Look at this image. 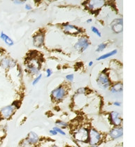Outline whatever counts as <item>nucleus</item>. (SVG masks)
Segmentation results:
<instances>
[{"label": "nucleus", "instance_id": "3", "mask_svg": "<svg viewBox=\"0 0 135 147\" xmlns=\"http://www.w3.org/2000/svg\"><path fill=\"white\" fill-rule=\"evenodd\" d=\"M101 140V135L95 129H90L89 131L88 142L91 146H97Z\"/></svg>", "mask_w": 135, "mask_h": 147}, {"label": "nucleus", "instance_id": "29", "mask_svg": "<svg viewBox=\"0 0 135 147\" xmlns=\"http://www.w3.org/2000/svg\"><path fill=\"white\" fill-rule=\"evenodd\" d=\"M114 105L116 107H120L121 106V103L119 102H114Z\"/></svg>", "mask_w": 135, "mask_h": 147}, {"label": "nucleus", "instance_id": "11", "mask_svg": "<svg viewBox=\"0 0 135 147\" xmlns=\"http://www.w3.org/2000/svg\"><path fill=\"white\" fill-rule=\"evenodd\" d=\"M105 4V1L102 0H93V1H89L87 2V7L89 9L93 11H97L98 9H101L103 6Z\"/></svg>", "mask_w": 135, "mask_h": 147}, {"label": "nucleus", "instance_id": "12", "mask_svg": "<svg viewBox=\"0 0 135 147\" xmlns=\"http://www.w3.org/2000/svg\"><path fill=\"white\" fill-rule=\"evenodd\" d=\"M16 65V62L15 60L11 58H3L2 60L0 61V67L4 69H9L13 68Z\"/></svg>", "mask_w": 135, "mask_h": 147}, {"label": "nucleus", "instance_id": "7", "mask_svg": "<svg viewBox=\"0 0 135 147\" xmlns=\"http://www.w3.org/2000/svg\"><path fill=\"white\" fill-rule=\"evenodd\" d=\"M89 46H90L89 40L85 36H82L76 43V44L74 45V49L80 53H83L88 49Z\"/></svg>", "mask_w": 135, "mask_h": 147}, {"label": "nucleus", "instance_id": "9", "mask_svg": "<svg viewBox=\"0 0 135 147\" xmlns=\"http://www.w3.org/2000/svg\"><path fill=\"white\" fill-rule=\"evenodd\" d=\"M63 30L66 34L71 35H77L82 32V30L80 28H77L75 25L66 24L63 25Z\"/></svg>", "mask_w": 135, "mask_h": 147}, {"label": "nucleus", "instance_id": "2", "mask_svg": "<svg viewBox=\"0 0 135 147\" xmlns=\"http://www.w3.org/2000/svg\"><path fill=\"white\" fill-rule=\"evenodd\" d=\"M89 130L85 127H81L74 132V138L77 142H86L88 141Z\"/></svg>", "mask_w": 135, "mask_h": 147}, {"label": "nucleus", "instance_id": "10", "mask_svg": "<svg viewBox=\"0 0 135 147\" xmlns=\"http://www.w3.org/2000/svg\"><path fill=\"white\" fill-rule=\"evenodd\" d=\"M109 119H110L111 123L116 127H119L121 125L122 121H123L121 117H120V113L117 111L111 112L110 115H109Z\"/></svg>", "mask_w": 135, "mask_h": 147}, {"label": "nucleus", "instance_id": "6", "mask_svg": "<svg viewBox=\"0 0 135 147\" xmlns=\"http://www.w3.org/2000/svg\"><path fill=\"white\" fill-rule=\"evenodd\" d=\"M97 83L98 86L101 89H107L111 86V81L109 76L104 72L101 73L99 75L97 79Z\"/></svg>", "mask_w": 135, "mask_h": 147}, {"label": "nucleus", "instance_id": "26", "mask_svg": "<svg viewBox=\"0 0 135 147\" xmlns=\"http://www.w3.org/2000/svg\"><path fill=\"white\" fill-rule=\"evenodd\" d=\"M66 79L69 81H72L74 80V74H69L66 76Z\"/></svg>", "mask_w": 135, "mask_h": 147}, {"label": "nucleus", "instance_id": "4", "mask_svg": "<svg viewBox=\"0 0 135 147\" xmlns=\"http://www.w3.org/2000/svg\"><path fill=\"white\" fill-rule=\"evenodd\" d=\"M16 105L14 103L12 105H8L4 107L0 110V119H8L13 114L14 111L16 109Z\"/></svg>", "mask_w": 135, "mask_h": 147}, {"label": "nucleus", "instance_id": "21", "mask_svg": "<svg viewBox=\"0 0 135 147\" xmlns=\"http://www.w3.org/2000/svg\"><path fill=\"white\" fill-rule=\"evenodd\" d=\"M91 30H92V32H93V33H95V34L97 35V36H99V37H101V32H100L99 30H98V29L96 27H95V26L91 27Z\"/></svg>", "mask_w": 135, "mask_h": 147}, {"label": "nucleus", "instance_id": "19", "mask_svg": "<svg viewBox=\"0 0 135 147\" xmlns=\"http://www.w3.org/2000/svg\"><path fill=\"white\" fill-rule=\"evenodd\" d=\"M55 123H56L57 125H58V127H60V128H66V127H67L68 126V124L62 121H56Z\"/></svg>", "mask_w": 135, "mask_h": 147}, {"label": "nucleus", "instance_id": "30", "mask_svg": "<svg viewBox=\"0 0 135 147\" xmlns=\"http://www.w3.org/2000/svg\"><path fill=\"white\" fill-rule=\"evenodd\" d=\"M25 9L26 10H32V6L30 4H26L25 5Z\"/></svg>", "mask_w": 135, "mask_h": 147}, {"label": "nucleus", "instance_id": "33", "mask_svg": "<svg viewBox=\"0 0 135 147\" xmlns=\"http://www.w3.org/2000/svg\"><path fill=\"white\" fill-rule=\"evenodd\" d=\"M52 147H58V146H56V145H53V146H52Z\"/></svg>", "mask_w": 135, "mask_h": 147}, {"label": "nucleus", "instance_id": "13", "mask_svg": "<svg viewBox=\"0 0 135 147\" xmlns=\"http://www.w3.org/2000/svg\"><path fill=\"white\" fill-rule=\"evenodd\" d=\"M123 135V127H115L114 128L111 129L109 132V136L111 137V138L113 140H116V139L120 138Z\"/></svg>", "mask_w": 135, "mask_h": 147}, {"label": "nucleus", "instance_id": "16", "mask_svg": "<svg viewBox=\"0 0 135 147\" xmlns=\"http://www.w3.org/2000/svg\"><path fill=\"white\" fill-rule=\"evenodd\" d=\"M0 39L2 40L7 46H12L14 45V42L13 41V39H11V38L9 37L7 34H5L4 32H1L0 33Z\"/></svg>", "mask_w": 135, "mask_h": 147}, {"label": "nucleus", "instance_id": "20", "mask_svg": "<svg viewBox=\"0 0 135 147\" xmlns=\"http://www.w3.org/2000/svg\"><path fill=\"white\" fill-rule=\"evenodd\" d=\"M106 44L105 43H101V44H100L98 45L97 48L96 49V52H101V51H103L106 49Z\"/></svg>", "mask_w": 135, "mask_h": 147}, {"label": "nucleus", "instance_id": "15", "mask_svg": "<svg viewBox=\"0 0 135 147\" xmlns=\"http://www.w3.org/2000/svg\"><path fill=\"white\" fill-rule=\"evenodd\" d=\"M39 137L36 133L34 132H30L28 134V137H27L26 141L30 144H35L39 142Z\"/></svg>", "mask_w": 135, "mask_h": 147}, {"label": "nucleus", "instance_id": "14", "mask_svg": "<svg viewBox=\"0 0 135 147\" xmlns=\"http://www.w3.org/2000/svg\"><path fill=\"white\" fill-rule=\"evenodd\" d=\"M44 44V34L43 33H38L33 37V45L35 47L40 48Z\"/></svg>", "mask_w": 135, "mask_h": 147}, {"label": "nucleus", "instance_id": "27", "mask_svg": "<svg viewBox=\"0 0 135 147\" xmlns=\"http://www.w3.org/2000/svg\"><path fill=\"white\" fill-rule=\"evenodd\" d=\"M14 4H23L25 2V1H21V0H18V1H13Z\"/></svg>", "mask_w": 135, "mask_h": 147}, {"label": "nucleus", "instance_id": "5", "mask_svg": "<svg viewBox=\"0 0 135 147\" xmlns=\"http://www.w3.org/2000/svg\"><path fill=\"white\" fill-rule=\"evenodd\" d=\"M66 95V89L63 86H60L59 87L56 88L55 89L52 91L51 97L53 100L56 102H59L62 100L64 98V97Z\"/></svg>", "mask_w": 135, "mask_h": 147}, {"label": "nucleus", "instance_id": "28", "mask_svg": "<svg viewBox=\"0 0 135 147\" xmlns=\"http://www.w3.org/2000/svg\"><path fill=\"white\" fill-rule=\"evenodd\" d=\"M49 132H50V135H58V133H57V132L53 130H50V131H49Z\"/></svg>", "mask_w": 135, "mask_h": 147}, {"label": "nucleus", "instance_id": "8", "mask_svg": "<svg viewBox=\"0 0 135 147\" xmlns=\"http://www.w3.org/2000/svg\"><path fill=\"white\" fill-rule=\"evenodd\" d=\"M123 21L122 18H116L111 24V28L115 33L119 34L123 32Z\"/></svg>", "mask_w": 135, "mask_h": 147}, {"label": "nucleus", "instance_id": "22", "mask_svg": "<svg viewBox=\"0 0 135 147\" xmlns=\"http://www.w3.org/2000/svg\"><path fill=\"white\" fill-rule=\"evenodd\" d=\"M53 130H55V132H56L58 134L59 133V134H60V135H63V136L66 135V133H65L64 131L62 130L61 128H60V127H54L53 128Z\"/></svg>", "mask_w": 135, "mask_h": 147}, {"label": "nucleus", "instance_id": "25", "mask_svg": "<svg viewBox=\"0 0 135 147\" xmlns=\"http://www.w3.org/2000/svg\"><path fill=\"white\" fill-rule=\"evenodd\" d=\"M46 74H47L46 77L47 78L50 77V76L52 75V74H53V71H52L51 69H46Z\"/></svg>", "mask_w": 135, "mask_h": 147}, {"label": "nucleus", "instance_id": "23", "mask_svg": "<svg viewBox=\"0 0 135 147\" xmlns=\"http://www.w3.org/2000/svg\"><path fill=\"white\" fill-rule=\"evenodd\" d=\"M41 77H42V75H41V74H39V76H38L37 77H36V79L34 80V81H33V82H32V85H33V86H35V85H36V84H37L39 82V81H40V80H41Z\"/></svg>", "mask_w": 135, "mask_h": 147}, {"label": "nucleus", "instance_id": "18", "mask_svg": "<svg viewBox=\"0 0 135 147\" xmlns=\"http://www.w3.org/2000/svg\"><path fill=\"white\" fill-rule=\"evenodd\" d=\"M117 52H118L117 50H114V51H111V52H109V53H107L104 54V55H101V56L98 57V58H97V60H104V59L108 58V57H111V56H114V55H115L117 53Z\"/></svg>", "mask_w": 135, "mask_h": 147}, {"label": "nucleus", "instance_id": "34", "mask_svg": "<svg viewBox=\"0 0 135 147\" xmlns=\"http://www.w3.org/2000/svg\"><path fill=\"white\" fill-rule=\"evenodd\" d=\"M91 147H99V146H92Z\"/></svg>", "mask_w": 135, "mask_h": 147}, {"label": "nucleus", "instance_id": "32", "mask_svg": "<svg viewBox=\"0 0 135 147\" xmlns=\"http://www.w3.org/2000/svg\"><path fill=\"white\" fill-rule=\"evenodd\" d=\"M93 62H89V64H88V65H89V66H92V65H93Z\"/></svg>", "mask_w": 135, "mask_h": 147}, {"label": "nucleus", "instance_id": "24", "mask_svg": "<svg viewBox=\"0 0 135 147\" xmlns=\"http://www.w3.org/2000/svg\"><path fill=\"white\" fill-rule=\"evenodd\" d=\"M87 91L86 88H81L78 89L77 90V93L78 94H85Z\"/></svg>", "mask_w": 135, "mask_h": 147}, {"label": "nucleus", "instance_id": "1", "mask_svg": "<svg viewBox=\"0 0 135 147\" xmlns=\"http://www.w3.org/2000/svg\"><path fill=\"white\" fill-rule=\"evenodd\" d=\"M27 70L29 71L31 74L34 75L37 74L40 71L41 64L39 60L36 58H31L26 64Z\"/></svg>", "mask_w": 135, "mask_h": 147}, {"label": "nucleus", "instance_id": "17", "mask_svg": "<svg viewBox=\"0 0 135 147\" xmlns=\"http://www.w3.org/2000/svg\"><path fill=\"white\" fill-rule=\"evenodd\" d=\"M122 91H123V84L121 83L114 84L111 88V92L112 93H117V92H120Z\"/></svg>", "mask_w": 135, "mask_h": 147}, {"label": "nucleus", "instance_id": "31", "mask_svg": "<svg viewBox=\"0 0 135 147\" xmlns=\"http://www.w3.org/2000/svg\"><path fill=\"white\" fill-rule=\"evenodd\" d=\"M91 22H92V19H88V20H87L86 23H91Z\"/></svg>", "mask_w": 135, "mask_h": 147}]
</instances>
